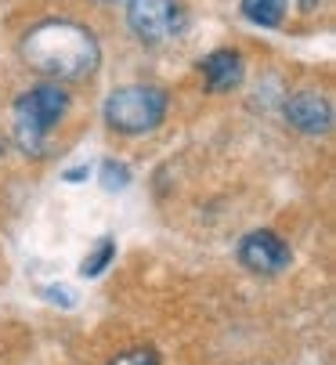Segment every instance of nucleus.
Wrapping results in <instances>:
<instances>
[{"mask_svg":"<svg viewBox=\"0 0 336 365\" xmlns=\"http://www.w3.org/2000/svg\"><path fill=\"white\" fill-rule=\"evenodd\" d=\"M290 260H293V250L278 232L260 228V232L243 235L239 242V264L253 275H278L290 268Z\"/></svg>","mask_w":336,"mask_h":365,"instance_id":"5","label":"nucleus"},{"mask_svg":"<svg viewBox=\"0 0 336 365\" xmlns=\"http://www.w3.org/2000/svg\"><path fill=\"white\" fill-rule=\"evenodd\" d=\"M127 26L148 47L166 43L185 29V4L181 0H127Z\"/></svg>","mask_w":336,"mask_h":365,"instance_id":"4","label":"nucleus"},{"mask_svg":"<svg viewBox=\"0 0 336 365\" xmlns=\"http://www.w3.org/2000/svg\"><path fill=\"white\" fill-rule=\"evenodd\" d=\"M243 15L260 29H275L286 19V0H243Z\"/></svg>","mask_w":336,"mask_h":365,"instance_id":"8","label":"nucleus"},{"mask_svg":"<svg viewBox=\"0 0 336 365\" xmlns=\"http://www.w3.org/2000/svg\"><path fill=\"white\" fill-rule=\"evenodd\" d=\"M98 4H116V0H98Z\"/></svg>","mask_w":336,"mask_h":365,"instance_id":"14","label":"nucleus"},{"mask_svg":"<svg viewBox=\"0 0 336 365\" xmlns=\"http://www.w3.org/2000/svg\"><path fill=\"white\" fill-rule=\"evenodd\" d=\"M98 178H101V188L105 192H123L131 185V167L120 163V160H105L101 170H98Z\"/></svg>","mask_w":336,"mask_h":365,"instance_id":"10","label":"nucleus"},{"mask_svg":"<svg viewBox=\"0 0 336 365\" xmlns=\"http://www.w3.org/2000/svg\"><path fill=\"white\" fill-rule=\"evenodd\" d=\"M22 58L33 73L47 76L51 83H73L98 73L101 43L80 22L47 19L22 36Z\"/></svg>","mask_w":336,"mask_h":365,"instance_id":"1","label":"nucleus"},{"mask_svg":"<svg viewBox=\"0 0 336 365\" xmlns=\"http://www.w3.org/2000/svg\"><path fill=\"white\" fill-rule=\"evenodd\" d=\"M62 178H66L69 185H76V181H87V178H91V167H69Z\"/></svg>","mask_w":336,"mask_h":365,"instance_id":"13","label":"nucleus"},{"mask_svg":"<svg viewBox=\"0 0 336 365\" xmlns=\"http://www.w3.org/2000/svg\"><path fill=\"white\" fill-rule=\"evenodd\" d=\"M199 69H203L206 87L217 91V94L235 91V87L246 80V62H243L239 51H232V47H220V51H213V55H206V58L199 62Z\"/></svg>","mask_w":336,"mask_h":365,"instance_id":"7","label":"nucleus"},{"mask_svg":"<svg viewBox=\"0 0 336 365\" xmlns=\"http://www.w3.org/2000/svg\"><path fill=\"white\" fill-rule=\"evenodd\" d=\"M112 260H116V239L101 235V239L94 242V250L80 260V275H83V279H98L101 272H108Z\"/></svg>","mask_w":336,"mask_h":365,"instance_id":"9","label":"nucleus"},{"mask_svg":"<svg viewBox=\"0 0 336 365\" xmlns=\"http://www.w3.org/2000/svg\"><path fill=\"white\" fill-rule=\"evenodd\" d=\"M108 365H159V351L156 347H127L120 354H112Z\"/></svg>","mask_w":336,"mask_h":365,"instance_id":"11","label":"nucleus"},{"mask_svg":"<svg viewBox=\"0 0 336 365\" xmlns=\"http://www.w3.org/2000/svg\"><path fill=\"white\" fill-rule=\"evenodd\" d=\"M282 113H286V123L293 130L311 134V138L329 134V127H332V106H329V98L318 94V91H293L286 98Z\"/></svg>","mask_w":336,"mask_h":365,"instance_id":"6","label":"nucleus"},{"mask_svg":"<svg viewBox=\"0 0 336 365\" xmlns=\"http://www.w3.org/2000/svg\"><path fill=\"white\" fill-rule=\"evenodd\" d=\"M40 297L47 300V304H54V307H62V311H73L76 307V289L73 286H44L40 289Z\"/></svg>","mask_w":336,"mask_h":365,"instance_id":"12","label":"nucleus"},{"mask_svg":"<svg viewBox=\"0 0 336 365\" xmlns=\"http://www.w3.org/2000/svg\"><path fill=\"white\" fill-rule=\"evenodd\" d=\"M101 116H105L108 130H116V134H127V138L152 134L163 123V116H166V91L156 87V83L116 87L105 98Z\"/></svg>","mask_w":336,"mask_h":365,"instance_id":"3","label":"nucleus"},{"mask_svg":"<svg viewBox=\"0 0 336 365\" xmlns=\"http://www.w3.org/2000/svg\"><path fill=\"white\" fill-rule=\"evenodd\" d=\"M69 113V94L62 83H36L15 101V145L26 155H40L47 145V134L62 123Z\"/></svg>","mask_w":336,"mask_h":365,"instance_id":"2","label":"nucleus"}]
</instances>
